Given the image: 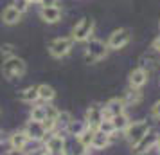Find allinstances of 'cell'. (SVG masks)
Segmentation results:
<instances>
[{
  "mask_svg": "<svg viewBox=\"0 0 160 155\" xmlns=\"http://www.w3.org/2000/svg\"><path fill=\"white\" fill-rule=\"evenodd\" d=\"M6 155H25V152L23 150H18V148H11V150H8Z\"/></svg>",
  "mask_w": 160,
  "mask_h": 155,
  "instance_id": "1f68e13d",
  "label": "cell"
},
{
  "mask_svg": "<svg viewBox=\"0 0 160 155\" xmlns=\"http://www.w3.org/2000/svg\"><path fill=\"white\" fill-rule=\"evenodd\" d=\"M72 155H87V148L83 144H74V150H72Z\"/></svg>",
  "mask_w": 160,
  "mask_h": 155,
  "instance_id": "f1b7e54d",
  "label": "cell"
},
{
  "mask_svg": "<svg viewBox=\"0 0 160 155\" xmlns=\"http://www.w3.org/2000/svg\"><path fill=\"white\" fill-rule=\"evenodd\" d=\"M18 99L22 101V103H34L38 101V90L36 87H27V89H23L20 94H18Z\"/></svg>",
  "mask_w": 160,
  "mask_h": 155,
  "instance_id": "d6986e66",
  "label": "cell"
},
{
  "mask_svg": "<svg viewBox=\"0 0 160 155\" xmlns=\"http://www.w3.org/2000/svg\"><path fill=\"white\" fill-rule=\"evenodd\" d=\"M27 2H29V6H31V4H40L42 0H27Z\"/></svg>",
  "mask_w": 160,
  "mask_h": 155,
  "instance_id": "e575fe53",
  "label": "cell"
},
{
  "mask_svg": "<svg viewBox=\"0 0 160 155\" xmlns=\"http://www.w3.org/2000/svg\"><path fill=\"white\" fill-rule=\"evenodd\" d=\"M72 45H74V40L72 38H56L49 44V52H51L52 58H65L67 54H70L72 51Z\"/></svg>",
  "mask_w": 160,
  "mask_h": 155,
  "instance_id": "277c9868",
  "label": "cell"
},
{
  "mask_svg": "<svg viewBox=\"0 0 160 155\" xmlns=\"http://www.w3.org/2000/svg\"><path fill=\"white\" fill-rule=\"evenodd\" d=\"M110 141H112V135H106V133H102V132H99V130H95L90 148H94V150H104V148L110 146Z\"/></svg>",
  "mask_w": 160,
  "mask_h": 155,
  "instance_id": "5bb4252c",
  "label": "cell"
},
{
  "mask_svg": "<svg viewBox=\"0 0 160 155\" xmlns=\"http://www.w3.org/2000/svg\"><path fill=\"white\" fill-rule=\"evenodd\" d=\"M151 114H153V117H158L160 119V99L151 106Z\"/></svg>",
  "mask_w": 160,
  "mask_h": 155,
  "instance_id": "f546056e",
  "label": "cell"
},
{
  "mask_svg": "<svg viewBox=\"0 0 160 155\" xmlns=\"http://www.w3.org/2000/svg\"><path fill=\"white\" fill-rule=\"evenodd\" d=\"M85 128H87V123H85V121H78V119H72V121L68 123V126H67L65 130L70 133V135L78 137V135H79L83 130H85Z\"/></svg>",
  "mask_w": 160,
  "mask_h": 155,
  "instance_id": "44dd1931",
  "label": "cell"
},
{
  "mask_svg": "<svg viewBox=\"0 0 160 155\" xmlns=\"http://www.w3.org/2000/svg\"><path fill=\"white\" fill-rule=\"evenodd\" d=\"M157 146H158V148H160V135H158V142H157Z\"/></svg>",
  "mask_w": 160,
  "mask_h": 155,
  "instance_id": "8d00e7d4",
  "label": "cell"
},
{
  "mask_svg": "<svg viewBox=\"0 0 160 155\" xmlns=\"http://www.w3.org/2000/svg\"><path fill=\"white\" fill-rule=\"evenodd\" d=\"M45 114H47V117L45 119H52V121H56L59 110L56 108V106H52V105H45Z\"/></svg>",
  "mask_w": 160,
  "mask_h": 155,
  "instance_id": "83f0119b",
  "label": "cell"
},
{
  "mask_svg": "<svg viewBox=\"0 0 160 155\" xmlns=\"http://www.w3.org/2000/svg\"><path fill=\"white\" fill-rule=\"evenodd\" d=\"M45 155H65V152H63V153H49V152H47Z\"/></svg>",
  "mask_w": 160,
  "mask_h": 155,
  "instance_id": "d590c367",
  "label": "cell"
},
{
  "mask_svg": "<svg viewBox=\"0 0 160 155\" xmlns=\"http://www.w3.org/2000/svg\"><path fill=\"white\" fill-rule=\"evenodd\" d=\"M97 130H99V132H102V133H106V135L115 133V130H113V125H112V119H102Z\"/></svg>",
  "mask_w": 160,
  "mask_h": 155,
  "instance_id": "d4e9b609",
  "label": "cell"
},
{
  "mask_svg": "<svg viewBox=\"0 0 160 155\" xmlns=\"http://www.w3.org/2000/svg\"><path fill=\"white\" fill-rule=\"evenodd\" d=\"M102 119H104V116H102V106H101V105H92V106H90V108L87 110V116H85V123H87L88 128H92V130H97Z\"/></svg>",
  "mask_w": 160,
  "mask_h": 155,
  "instance_id": "9c48e42d",
  "label": "cell"
},
{
  "mask_svg": "<svg viewBox=\"0 0 160 155\" xmlns=\"http://www.w3.org/2000/svg\"><path fill=\"white\" fill-rule=\"evenodd\" d=\"M130 87L131 89H140V87H144L146 83H148V70L144 69H133L130 72Z\"/></svg>",
  "mask_w": 160,
  "mask_h": 155,
  "instance_id": "7c38bea8",
  "label": "cell"
},
{
  "mask_svg": "<svg viewBox=\"0 0 160 155\" xmlns=\"http://www.w3.org/2000/svg\"><path fill=\"white\" fill-rule=\"evenodd\" d=\"M151 47H153V49H155V51H157V52H160V34H158V36H157V38H155V40H153Z\"/></svg>",
  "mask_w": 160,
  "mask_h": 155,
  "instance_id": "d6a6232c",
  "label": "cell"
},
{
  "mask_svg": "<svg viewBox=\"0 0 160 155\" xmlns=\"http://www.w3.org/2000/svg\"><path fill=\"white\" fill-rule=\"evenodd\" d=\"M13 8H15L20 15H23V13L29 9V2H27V0H13Z\"/></svg>",
  "mask_w": 160,
  "mask_h": 155,
  "instance_id": "4316f807",
  "label": "cell"
},
{
  "mask_svg": "<svg viewBox=\"0 0 160 155\" xmlns=\"http://www.w3.org/2000/svg\"><path fill=\"white\" fill-rule=\"evenodd\" d=\"M36 90H38V99H42V101H45V103H51L52 99L56 97V92H54V89H52L51 85H47V83L38 85Z\"/></svg>",
  "mask_w": 160,
  "mask_h": 155,
  "instance_id": "e0dca14e",
  "label": "cell"
},
{
  "mask_svg": "<svg viewBox=\"0 0 160 155\" xmlns=\"http://www.w3.org/2000/svg\"><path fill=\"white\" fill-rule=\"evenodd\" d=\"M27 70V65L22 58L18 56H11V58H6L4 63H2V72L8 80H15V78H22L23 74Z\"/></svg>",
  "mask_w": 160,
  "mask_h": 155,
  "instance_id": "6da1fadb",
  "label": "cell"
},
{
  "mask_svg": "<svg viewBox=\"0 0 160 155\" xmlns=\"http://www.w3.org/2000/svg\"><path fill=\"white\" fill-rule=\"evenodd\" d=\"M0 54L4 56V59H6V58H11V56H15V45L4 44L2 47H0Z\"/></svg>",
  "mask_w": 160,
  "mask_h": 155,
  "instance_id": "484cf974",
  "label": "cell"
},
{
  "mask_svg": "<svg viewBox=\"0 0 160 155\" xmlns=\"http://www.w3.org/2000/svg\"><path fill=\"white\" fill-rule=\"evenodd\" d=\"M148 132H149V125H148V121H133V123H130L128 128L124 130V137H126L128 142L133 146V144H137L138 141L142 139Z\"/></svg>",
  "mask_w": 160,
  "mask_h": 155,
  "instance_id": "3957f363",
  "label": "cell"
},
{
  "mask_svg": "<svg viewBox=\"0 0 160 155\" xmlns=\"http://www.w3.org/2000/svg\"><path fill=\"white\" fill-rule=\"evenodd\" d=\"M121 99H122V103L126 105V106H131V105L135 106V105H138L142 101V94H140L138 89H131L130 87V89L124 92V96L121 97Z\"/></svg>",
  "mask_w": 160,
  "mask_h": 155,
  "instance_id": "9a60e30c",
  "label": "cell"
},
{
  "mask_svg": "<svg viewBox=\"0 0 160 155\" xmlns=\"http://www.w3.org/2000/svg\"><path fill=\"white\" fill-rule=\"evenodd\" d=\"M108 51L110 49L106 47L104 42H101V40H90L87 51H85V61H87V63H95V61H99V59L106 58Z\"/></svg>",
  "mask_w": 160,
  "mask_h": 155,
  "instance_id": "7a4b0ae2",
  "label": "cell"
},
{
  "mask_svg": "<svg viewBox=\"0 0 160 155\" xmlns=\"http://www.w3.org/2000/svg\"><path fill=\"white\" fill-rule=\"evenodd\" d=\"M157 142H158V133H155V132L149 130L137 144H133V150H135V153H138V155L148 153L149 150H153V148L157 146Z\"/></svg>",
  "mask_w": 160,
  "mask_h": 155,
  "instance_id": "ba28073f",
  "label": "cell"
},
{
  "mask_svg": "<svg viewBox=\"0 0 160 155\" xmlns=\"http://www.w3.org/2000/svg\"><path fill=\"white\" fill-rule=\"evenodd\" d=\"M20 18H22V15H20L13 6H8V8L2 11V22L8 23V25H15V23H18L20 22Z\"/></svg>",
  "mask_w": 160,
  "mask_h": 155,
  "instance_id": "2e32d148",
  "label": "cell"
},
{
  "mask_svg": "<svg viewBox=\"0 0 160 155\" xmlns=\"http://www.w3.org/2000/svg\"><path fill=\"white\" fill-rule=\"evenodd\" d=\"M27 142H29V139H27V135H25L23 132H13L11 133V137H9V144H11V148L23 150V148L27 146Z\"/></svg>",
  "mask_w": 160,
  "mask_h": 155,
  "instance_id": "ac0fdd59",
  "label": "cell"
},
{
  "mask_svg": "<svg viewBox=\"0 0 160 155\" xmlns=\"http://www.w3.org/2000/svg\"><path fill=\"white\" fill-rule=\"evenodd\" d=\"M112 125H113V130L115 132H124L128 125H130V117L126 114H119V116H113L112 117Z\"/></svg>",
  "mask_w": 160,
  "mask_h": 155,
  "instance_id": "ffe728a7",
  "label": "cell"
},
{
  "mask_svg": "<svg viewBox=\"0 0 160 155\" xmlns=\"http://www.w3.org/2000/svg\"><path fill=\"white\" fill-rule=\"evenodd\" d=\"M124 108H126V105L122 103L121 97H112L108 103L102 106V116H104V119H112L113 116L124 114Z\"/></svg>",
  "mask_w": 160,
  "mask_h": 155,
  "instance_id": "30bf717a",
  "label": "cell"
},
{
  "mask_svg": "<svg viewBox=\"0 0 160 155\" xmlns=\"http://www.w3.org/2000/svg\"><path fill=\"white\" fill-rule=\"evenodd\" d=\"M40 4L42 8H51V6H58V0H42Z\"/></svg>",
  "mask_w": 160,
  "mask_h": 155,
  "instance_id": "4dcf8cb0",
  "label": "cell"
},
{
  "mask_svg": "<svg viewBox=\"0 0 160 155\" xmlns=\"http://www.w3.org/2000/svg\"><path fill=\"white\" fill-rule=\"evenodd\" d=\"M40 18L45 23H56L61 20V9L58 6H51V8H42L40 9Z\"/></svg>",
  "mask_w": 160,
  "mask_h": 155,
  "instance_id": "4fadbf2b",
  "label": "cell"
},
{
  "mask_svg": "<svg viewBox=\"0 0 160 155\" xmlns=\"http://www.w3.org/2000/svg\"><path fill=\"white\" fill-rule=\"evenodd\" d=\"M70 121H72V114L67 112V110H63V112H59L58 114V117H56V125L61 126V128H67Z\"/></svg>",
  "mask_w": 160,
  "mask_h": 155,
  "instance_id": "cb8c5ba5",
  "label": "cell"
},
{
  "mask_svg": "<svg viewBox=\"0 0 160 155\" xmlns=\"http://www.w3.org/2000/svg\"><path fill=\"white\" fill-rule=\"evenodd\" d=\"M23 133L27 135L29 141H36V142L47 139V130L43 128V123H38V121H29L23 128Z\"/></svg>",
  "mask_w": 160,
  "mask_h": 155,
  "instance_id": "52a82bcc",
  "label": "cell"
},
{
  "mask_svg": "<svg viewBox=\"0 0 160 155\" xmlns=\"http://www.w3.org/2000/svg\"><path fill=\"white\" fill-rule=\"evenodd\" d=\"M94 132H95V130H92V128H88V126H87V128H85V130L78 135V142H79V144H83L85 148H90L92 139H94Z\"/></svg>",
  "mask_w": 160,
  "mask_h": 155,
  "instance_id": "7402d4cb",
  "label": "cell"
},
{
  "mask_svg": "<svg viewBox=\"0 0 160 155\" xmlns=\"http://www.w3.org/2000/svg\"><path fill=\"white\" fill-rule=\"evenodd\" d=\"M47 114H45V105H36L31 108V121H38V123H43Z\"/></svg>",
  "mask_w": 160,
  "mask_h": 155,
  "instance_id": "603a6c76",
  "label": "cell"
},
{
  "mask_svg": "<svg viewBox=\"0 0 160 155\" xmlns=\"http://www.w3.org/2000/svg\"><path fill=\"white\" fill-rule=\"evenodd\" d=\"M92 33H94V20H90V18H83L79 22L74 25L72 29V40L74 42H88L90 36H92Z\"/></svg>",
  "mask_w": 160,
  "mask_h": 155,
  "instance_id": "5b68a950",
  "label": "cell"
},
{
  "mask_svg": "<svg viewBox=\"0 0 160 155\" xmlns=\"http://www.w3.org/2000/svg\"><path fill=\"white\" fill-rule=\"evenodd\" d=\"M65 146H67L65 137L59 135V133H54L45 142V152H49V153H63L65 152Z\"/></svg>",
  "mask_w": 160,
  "mask_h": 155,
  "instance_id": "8fae6325",
  "label": "cell"
},
{
  "mask_svg": "<svg viewBox=\"0 0 160 155\" xmlns=\"http://www.w3.org/2000/svg\"><path fill=\"white\" fill-rule=\"evenodd\" d=\"M130 40H131V34L128 29H117L108 36L106 47L112 49V51H119V49H122V47L130 44Z\"/></svg>",
  "mask_w": 160,
  "mask_h": 155,
  "instance_id": "8992f818",
  "label": "cell"
},
{
  "mask_svg": "<svg viewBox=\"0 0 160 155\" xmlns=\"http://www.w3.org/2000/svg\"><path fill=\"white\" fill-rule=\"evenodd\" d=\"M47 152L45 150H34V152H29V153H25V155H45Z\"/></svg>",
  "mask_w": 160,
  "mask_h": 155,
  "instance_id": "836d02e7",
  "label": "cell"
}]
</instances>
